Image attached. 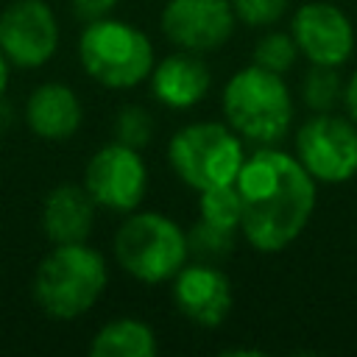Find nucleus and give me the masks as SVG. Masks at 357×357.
Masks as SVG:
<instances>
[{
    "instance_id": "f257e3e1",
    "label": "nucleus",
    "mask_w": 357,
    "mask_h": 357,
    "mask_svg": "<svg viewBox=\"0 0 357 357\" xmlns=\"http://www.w3.org/2000/svg\"><path fill=\"white\" fill-rule=\"evenodd\" d=\"M234 184L243 201L240 231L265 254L287 248L315 209V178L296 156L271 145L243 162Z\"/></svg>"
},
{
    "instance_id": "f03ea898",
    "label": "nucleus",
    "mask_w": 357,
    "mask_h": 357,
    "mask_svg": "<svg viewBox=\"0 0 357 357\" xmlns=\"http://www.w3.org/2000/svg\"><path fill=\"white\" fill-rule=\"evenodd\" d=\"M106 259L86 243H61L33 273V301L47 318H81L106 287Z\"/></svg>"
},
{
    "instance_id": "7ed1b4c3",
    "label": "nucleus",
    "mask_w": 357,
    "mask_h": 357,
    "mask_svg": "<svg viewBox=\"0 0 357 357\" xmlns=\"http://www.w3.org/2000/svg\"><path fill=\"white\" fill-rule=\"evenodd\" d=\"M226 123L248 142L276 145L293 120V100L279 73L259 64L237 70L223 89Z\"/></svg>"
},
{
    "instance_id": "20e7f679",
    "label": "nucleus",
    "mask_w": 357,
    "mask_h": 357,
    "mask_svg": "<svg viewBox=\"0 0 357 357\" xmlns=\"http://www.w3.org/2000/svg\"><path fill=\"white\" fill-rule=\"evenodd\" d=\"M78 59L89 78L109 89H128L145 81L153 70V45L151 39L112 17L86 22L78 39Z\"/></svg>"
},
{
    "instance_id": "39448f33",
    "label": "nucleus",
    "mask_w": 357,
    "mask_h": 357,
    "mask_svg": "<svg viewBox=\"0 0 357 357\" xmlns=\"http://www.w3.org/2000/svg\"><path fill=\"white\" fill-rule=\"evenodd\" d=\"M167 159L176 176L198 192L234 184L245 162L243 137L223 123H190L170 137Z\"/></svg>"
},
{
    "instance_id": "423d86ee",
    "label": "nucleus",
    "mask_w": 357,
    "mask_h": 357,
    "mask_svg": "<svg viewBox=\"0 0 357 357\" xmlns=\"http://www.w3.org/2000/svg\"><path fill=\"white\" fill-rule=\"evenodd\" d=\"M114 257L126 273L139 282L156 284L173 279L190 251L187 234L178 229L176 220L159 212H137L123 220L114 234Z\"/></svg>"
},
{
    "instance_id": "0eeeda50",
    "label": "nucleus",
    "mask_w": 357,
    "mask_h": 357,
    "mask_svg": "<svg viewBox=\"0 0 357 357\" xmlns=\"http://www.w3.org/2000/svg\"><path fill=\"white\" fill-rule=\"evenodd\" d=\"M296 159L324 184H343L357 173V126L329 112H315L296 134Z\"/></svg>"
},
{
    "instance_id": "6e6552de",
    "label": "nucleus",
    "mask_w": 357,
    "mask_h": 357,
    "mask_svg": "<svg viewBox=\"0 0 357 357\" xmlns=\"http://www.w3.org/2000/svg\"><path fill=\"white\" fill-rule=\"evenodd\" d=\"M84 187L98 206H106L112 212H131L145 195L148 170L137 148L114 139L95 151L86 162Z\"/></svg>"
},
{
    "instance_id": "1a4fd4ad",
    "label": "nucleus",
    "mask_w": 357,
    "mask_h": 357,
    "mask_svg": "<svg viewBox=\"0 0 357 357\" xmlns=\"http://www.w3.org/2000/svg\"><path fill=\"white\" fill-rule=\"evenodd\" d=\"M59 47V22L45 0H14L0 14V50L14 67H42Z\"/></svg>"
},
{
    "instance_id": "9d476101",
    "label": "nucleus",
    "mask_w": 357,
    "mask_h": 357,
    "mask_svg": "<svg viewBox=\"0 0 357 357\" xmlns=\"http://www.w3.org/2000/svg\"><path fill=\"white\" fill-rule=\"evenodd\" d=\"M234 20L231 0H167L162 31L181 50L209 53L231 36Z\"/></svg>"
},
{
    "instance_id": "9b49d317",
    "label": "nucleus",
    "mask_w": 357,
    "mask_h": 357,
    "mask_svg": "<svg viewBox=\"0 0 357 357\" xmlns=\"http://www.w3.org/2000/svg\"><path fill=\"white\" fill-rule=\"evenodd\" d=\"M290 36L310 64L340 67L354 50V28L332 3H304L290 22Z\"/></svg>"
},
{
    "instance_id": "f8f14e48",
    "label": "nucleus",
    "mask_w": 357,
    "mask_h": 357,
    "mask_svg": "<svg viewBox=\"0 0 357 357\" xmlns=\"http://www.w3.org/2000/svg\"><path fill=\"white\" fill-rule=\"evenodd\" d=\"M173 301L198 326H218L231 310V284L212 262L184 265L173 276Z\"/></svg>"
},
{
    "instance_id": "ddd939ff",
    "label": "nucleus",
    "mask_w": 357,
    "mask_h": 357,
    "mask_svg": "<svg viewBox=\"0 0 357 357\" xmlns=\"http://www.w3.org/2000/svg\"><path fill=\"white\" fill-rule=\"evenodd\" d=\"M212 84L209 67L204 64L201 53H173L162 59L151 70V92L159 103L170 109H190L195 106Z\"/></svg>"
},
{
    "instance_id": "4468645a",
    "label": "nucleus",
    "mask_w": 357,
    "mask_h": 357,
    "mask_svg": "<svg viewBox=\"0 0 357 357\" xmlns=\"http://www.w3.org/2000/svg\"><path fill=\"white\" fill-rule=\"evenodd\" d=\"M25 123L42 139H70L81 126V100L67 84L47 81L31 92L25 103Z\"/></svg>"
},
{
    "instance_id": "2eb2a0df",
    "label": "nucleus",
    "mask_w": 357,
    "mask_h": 357,
    "mask_svg": "<svg viewBox=\"0 0 357 357\" xmlns=\"http://www.w3.org/2000/svg\"><path fill=\"white\" fill-rule=\"evenodd\" d=\"M95 201L86 187L61 184L47 192L42 204V229L53 245L61 243H86L95 223Z\"/></svg>"
},
{
    "instance_id": "dca6fc26",
    "label": "nucleus",
    "mask_w": 357,
    "mask_h": 357,
    "mask_svg": "<svg viewBox=\"0 0 357 357\" xmlns=\"http://www.w3.org/2000/svg\"><path fill=\"white\" fill-rule=\"evenodd\" d=\"M92 357H153L156 354V337L153 329L137 318H114L103 324L92 343Z\"/></svg>"
},
{
    "instance_id": "f3484780",
    "label": "nucleus",
    "mask_w": 357,
    "mask_h": 357,
    "mask_svg": "<svg viewBox=\"0 0 357 357\" xmlns=\"http://www.w3.org/2000/svg\"><path fill=\"white\" fill-rule=\"evenodd\" d=\"M201 218L237 231L243 220V201L237 192V184H218L209 190H201Z\"/></svg>"
},
{
    "instance_id": "a211bd4d",
    "label": "nucleus",
    "mask_w": 357,
    "mask_h": 357,
    "mask_svg": "<svg viewBox=\"0 0 357 357\" xmlns=\"http://www.w3.org/2000/svg\"><path fill=\"white\" fill-rule=\"evenodd\" d=\"M301 95L312 112H332L335 103L343 98V84H340L337 70L326 64H312L310 73L304 75Z\"/></svg>"
},
{
    "instance_id": "6ab92c4d",
    "label": "nucleus",
    "mask_w": 357,
    "mask_h": 357,
    "mask_svg": "<svg viewBox=\"0 0 357 357\" xmlns=\"http://www.w3.org/2000/svg\"><path fill=\"white\" fill-rule=\"evenodd\" d=\"M231 248H234V231L215 226L204 218L187 231V251L190 257H198L201 262H215L220 257H229Z\"/></svg>"
},
{
    "instance_id": "aec40b11",
    "label": "nucleus",
    "mask_w": 357,
    "mask_h": 357,
    "mask_svg": "<svg viewBox=\"0 0 357 357\" xmlns=\"http://www.w3.org/2000/svg\"><path fill=\"white\" fill-rule=\"evenodd\" d=\"M298 56V45L290 33H268L257 42V50H254V64L271 70V73H287L293 67Z\"/></svg>"
},
{
    "instance_id": "412c9836",
    "label": "nucleus",
    "mask_w": 357,
    "mask_h": 357,
    "mask_svg": "<svg viewBox=\"0 0 357 357\" xmlns=\"http://www.w3.org/2000/svg\"><path fill=\"white\" fill-rule=\"evenodd\" d=\"M114 134H117V142L123 145H131V148H142L151 142V134H153V117L142 109V106H123L117 120H114Z\"/></svg>"
},
{
    "instance_id": "4be33fe9",
    "label": "nucleus",
    "mask_w": 357,
    "mask_h": 357,
    "mask_svg": "<svg viewBox=\"0 0 357 357\" xmlns=\"http://www.w3.org/2000/svg\"><path fill=\"white\" fill-rule=\"evenodd\" d=\"M287 6H290V0H231L234 17L254 28L276 22L287 11Z\"/></svg>"
},
{
    "instance_id": "5701e85b",
    "label": "nucleus",
    "mask_w": 357,
    "mask_h": 357,
    "mask_svg": "<svg viewBox=\"0 0 357 357\" xmlns=\"http://www.w3.org/2000/svg\"><path fill=\"white\" fill-rule=\"evenodd\" d=\"M114 6H117V0H73V11H75L84 22H92V20L106 17Z\"/></svg>"
},
{
    "instance_id": "b1692460",
    "label": "nucleus",
    "mask_w": 357,
    "mask_h": 357,
    "mask_svg": "<svg viewBox=\"0 0 357 357\" xmlns=\"http://www.w3.org/2000/svg\"><path fill=\"white\" fill-rule=\"evenodd\" d=\"M343 103H346V112H349V120L357 126V73L349 78V84L343 86Z\"/></svg>"
},
{
    "instance_id": "393cba45",
    "label": "nucleus",
    "mask_w": 357,
    "mask_h": 357,
    "mask_svg": "<svg viewBox=\"0 0 357 357\" xmlns=\"http://www.w3.org/2000/svg\"><path fill=\"white\" fill-rule=\"evenodd\" d=\"M6 86H8V59H6L3 50H0V98H3Z\"/></svg>"
}]
</instances>
